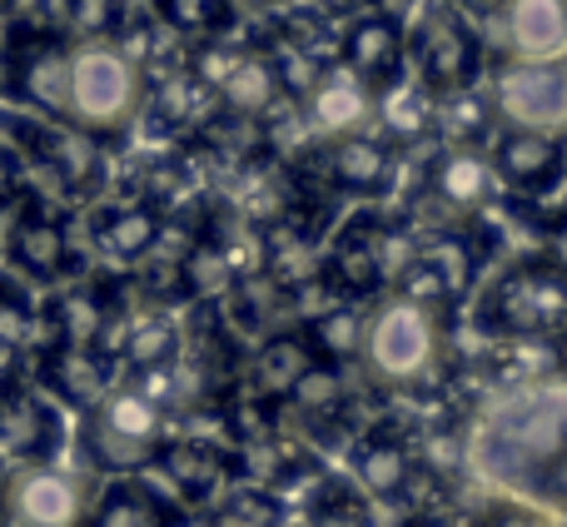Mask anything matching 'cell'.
<instances>
[{
	"mask_svg": "<svg viewBox=\"0 0 567 527\" xmlns=\"http://www.w3.org/2000/svg\"><path fill=\"white\" fill-rule=\"evenodd\" d=\"M150 468L169 483V493H175L185 508H209L229 483L245 478V458H239L235 448L195 438V433H169Z\"/></svg>",
	"mask_w": 567,
	"mask_h": 527,
	"instance_id": "e0dca14e",
	"label": "cell"
},
{
	"mask_svg": "<svg viewBox=\"0 0 567 527\" xmlns=\"http://www.w3.org/2000/svg\"><path fill=\"white\" fill-rule=\"evenodd\" d=\"M90 503L95 488L60 463H35L0 478V523L10 527H85Z\"/></svg>",
	"mask_w": 567,
	"mask_h": 527,
	"instance_id": "30bf717a",
	"label": "cell"
},
{
	"mask_svg": "<svg viewBox=\"0 0 567 527\" xmlns=\"http://www.w3.org/2000/svg\"><path fill=\"white\" fill-rule=\"evenodd\" d=\"M449 363V313L423 309L413 299L389 293L363 313V349L359 369L373 389L383 393H413L433 383Z\"/></svg>",
	"mask_w": 567,
	"mask_h": 527,
	"instance_id": "6da1fadb",
	"label": "cell"
},
{
	"mask_svg": "<svg viewBox=\"0 0 567 527\" xmlns=\"http://www.w3.org/2000/svg\"><path fill=\"white\" fill-rule=\"evenodd\" d=\"M429 115H433V95L409 75V70H403L393 85H383L379 105H373V125H383L379 140H389L393 149L409 145V140H419L423 130H429Z\"/></svg>",
	"mask_w": 567,
	"mask_h": 527,
	"instance_id": "1f68e13d",
	"label": "cell"
},
{
	"mask_svg": "<svg viewBox=\"0 0 567 527\" xmlns=\"http://www.w3.org/2000/svg\"><path fill=\"white\" fill-rule=\"evenodd\" d=\"M299 105L319 140H343V135H373V105H379V95L353 70L329 60L313 75V85L299 95Z\"/></svg>",
	"mask_w": 567,
	"mask_h": 527,
	"instance_id": "44dd1931",
	"label": "cell"
},
{
	"mask_svg": "<svg viewBox=\"0 0 567 527\" xmlns=\"http://www.w3.org/2000/svg\"><path fill=\"white\" fill-rule=\"evenodd\" d=\"M229 309H235V323H245V329L279 333V323H289V313H293V289H284V283L269 279L265 269L245 273V279H235Z\"/></svg>",
	"mask_w": 567,
	"mask_h": 527,
	"instance_id": "836d02e7",
	"label": "cell"
},
{
	"mask_svg": "<svg viewBox=\"0 0 567 527\" xmlns=\"http://www.w3.org/2000/svg\"><path fill=\"white\" fill-rule=\"evenodd\" d=\"M429 130L443 140V149H478L483 140H493L498 120H493V105L478 85L458 90V95H439L433 100Z\"/></svg>",
	"mask_w": 567,
	"mask_h": 527,
	"instance_id": "4dcf8cb0",
	"label": "cell"
},
{
	"mask_svg": "<svg viewBox=\"0 0 567 527\" xmlns=\"http://www.w3.org/2000/svg\"><path fill=\"white\" fill-rule=\"evenodd\" d=\"M478 329L513 343L558 339V333H567V279L538 255L518 259L483 289Z\"/></svg>",
	"mask_w": 567,
	"mask_h": 527,
	"instance_id": "5b68a950",
	"label": "cell"
},
{
	"mask_svg": "<svg viewBox=\"0 0 567 527\" xmlns=\"http://www.w3.org/2000/svg\"><path fill=\"white\" fill-rule=\"evenodd\" d=\"M303 339H309L319 363L349 369V363H359V349H363V309L359 303H343V299L329 303V309H319L303 323Z\"/></svg>",
	"mask_w": 567,
	"mask_h": 527,
	"instance_id": "d6a6232c",
	"label": "cell"
},
{
	"mask_svg": "<svg viewBox=\"0 0 567 527\" xmlns=\"http://www.w3.org/2000/svg\"><path fill=\"white\" fill-rule=\"evenodd\" d=\"M538 239H543V249H538V259L543 264H553V269L567 279V215L558 219H538Z\"/></svg>",
	"mask_w": 567,
	"mask_h": 527,
	"instance_id": "ab89813d",
	"label": "cell"
},
{
	"mask_svg": "<svg viewBox=\"0 0 567 527\" xmlns=\"http://www.w3.org/2000/svg\"><path fill=\"white\" fill-rule=\"evenodd\" d=\"M309 363H319V359H313L303 329L269 333V339L255 349V359L245 363V373H239V379H245V399L255 403V409H279V403L293 393V383L303 379Z\"/></svg>",
	"mask_w": 567,
	"mask_h": 527,
	"instance_id": "d4e9b609",
	"label": "cell"
},
{
	"mask_svg": "<svg viewBox=\"0 0 567 527\" xmlns=\"http://www.w3.org/2000/svg\"><path fill=\"white\" fill-rule=\"evenodd\" d=\"M488 165L518 199H543L567 179V140L538 130H498Z\"/></svg>",
	"mask_w": 567,
	"mask_h": 527,
	"instance_id": "d6986e66",
	"label": "cell"
},
{
	"mask_svg": "<svg viewBox=\"0 0 567 527\" xmlns=\"http://www.w3.org/2000/svg\"><path fill=\"white\" fill-rule=\"evenodd\" d=\"M179 508L140 478H110L90 503L85 527H175Z\"/></svg>",
	"mask_w": 567,
	"mask_h": 527,
	"instance_id": "83f0119b",
	"label": "cell"
},
{
	"mask_svg": "<svg viewBox=\"0 0 567 527\" xmlns=\"http://www.w3.org/2000/svg\"><path fill=\"white\" fill-rule=\"evenodd\" d=\"M215 110L229 120H245V125H259V130H265L279 110H289V90H284V80H279L275 55L249 45L245 55L235 60V70L219 80Z\"/></svg>",
	"mask_w": 567,
	"mask_h": 527,
	"instance_id": "603a6c76",
	"label": "cell"
},
{
	"mask_svg": "<svg viewBox=\"0 0 567 527\" xmlns=\"http://www.w3.org/2000/svg\"><path fill=\"white\" fill-rule=\"evenodd\" d=\"M0 95H6V50H0Z\"/></svg>",
	"mask_w": 567,
	"mask_h": 527,
	"instance_id": "ee69618b",
	"label": "cell"
},
{
	"mask_svg": "<svg viewBox=\"0 0 567 527\" xmlns=\"http://www.w3.org/2000/svg\"><path fill=\"white\" fill-rule=\"evenodd\" d=\"M0 249H6L10 269L30 283H65L70 273H80V259L70 249V229L55 209L40 195H20L6 215V235H0Z\"/></svg>",
	"mask_w": 567,
	"mask_h": 527,
	"instance_id": "4fadbf2b",
	"label": "cell"
},
{
	"mask_svg": "<svg viewBox=\"0 0 567 527\" xmlns=\"http://www.w3.org/2000/svg\"><path fill=\"white\" fill-rule=\"evenodd\" d=\"M209 527H284V503L269 488H235L215 503Z\"/></svg>",
	"mask_w": 567,
	"mask_h": 527,
	"instance_id": "d590c367",
	"label": "cell"
},
{
	"mask_svg": "<svg viewBox=\"0 0 567 527\" xmlns=\"http://www.w3.org/2000/svg\"><path fill=\"white\" fill-rule=\"evenodd\" d=\"M0 140H6V149L20 165H35L70 199H90L105 185L100 145L70 125H50V120L25 115V110H0Z\"/></svg>",
	"mask_w": 567,
	"mask_h": 527,
	"instance_id": "52a82bcc",
	"label": "cell"
},
{
	"mask_svg": "<svg viewBox=\"0 0 567 527\" xmlns=\"http://www.w3.org/2000/svg\"><path fill=\"white\" fill-rule=\"evenodd\" d=\"M159 229H165V209L159 205H150V199H120V205H105L90 215V245L110 264H145Z\"/></svg>",
	"mask_w": 567,
	"mask_h": 527,
	"instance_id": "4316f807",
	"label": "cell"
},
{
	"mask_svg": "<svg viewBox=\"0 0 567 527\" xmlns=\"http://www.w3.org/2000/svg\"><path fill=\"white\" fill-rule=\"evenodd\" d=\"M503 55L508 60H558L567 50V6L563 0H498Z\"/></svg>",
	"mask_w": 567,
	"mask_h": 527,
	"instance_id": "484cf974",
	"label": "cell"
},
{
	"mask_svg": "<svg viewBox=\"0 0 567 527\" xmlns=\"http://www.w3.org/2000/svg\"><path fill=\"white\" fill-rule=\"evenodd\" d=\"M478 269H483V255L473 249L468 229H443L439 239H429L423 249H413V255L403 259L393 293L423 303V309L453 313V303L478 283Z\"/></svg>",
	"mask_w": 567,
	"mask_h": 527,
	"instance_id": "2e32d148",
	"label": "cell"
},
{
	"mask_svg": "<svg viewBox=\"0 0 567 527\" xmlns=\"http://www.w3.org/2000/svg\"><path fill=\"white\" fill-rule=\"evenodd\" d=\"M313 527H373L363 493L343 488V483H323L313 493Z\"/></svg>",
	"mask_w": 567,
	"mask_h": 527,
	"instance_id": "f35d334b",
	"label": "cell"
},
{
	"mask_svg": "<svg viewBox=\"0 0 567 527\" xmlns=\"http://www.w3.org/2000/svg\"><path fill=\"white\" fill-rule=\"evenodd\" d=\"M498 175L483 149H439L413 189V215L439 229H468L488 215Z\"/></svg>",
	"mask_w": 567,
	"mask_h": 527,
	"instance_id": "9c48e42d",
	"label": "cell"
},
{
	"mask_svg": "<svg viewBox=\"0 0 567 527\" xmlns=\"http://www.w3.org/2000/svg\"><path fill=\"white\" fill-rule=\"evenodd\" d=\"M488 105L503 130L563 135L567 130V65L563 60H508L488 90Z\"/></svg>",
	"mask_w": 567,
	"mask_h": 527,
	"instance_id": "8fae6325",
	"label": "cell"
},
{
	"mask_svg": "<svg viewBox=\"0 0 567 527\" xmlns=\"http://www.w3.org/2000/svg\"><path fill=\"white\" fill-rule=\"evenodd\" d=\"M409 50H413V80H419L433 100L458 95V90H473L478 85V75H483L478 30H473L468 16H463L458 6H449V0L423 6Z\"/></svg>",
	"mask_w": 567,
	"mask_h": 527,
	"instance_id": "ba28073f",
	"label": "cell"
},
{
	"mask_svg": "<svg viewBox=\"0 0 567 527\" xmlns=\"http://www.w3.org/2000/svg\"><path fill=\"white\" fill-rule=\"evenodd\" d=\"M389 245H393V229L379 215H353L349 225H339V235L319 255L313 279L329 293H339L343 303L373 299L389 283Z\"/></svg>",
	"mask_w": 567,
	"mask_h": 527,
	"instance_id": "9a60e30c",
	"label": "cell"
},
{
	"mask_svg": "<svg viewBox=\"0 0 567 527\" xmlns=\"http://www.w3.org/2000/svg\"><path fill=\"white\" fill-rule=\"evenodd\" d=\"M145 70L120 40H70V130L95 145L125 140L145 115Z\"/></svg>",
	"mask_w": 567,
	"mask_h": 527,
	"instance_id": "7a4b0ae2",
	"label": "cell"
},
{
	"mask_svg": "<svg viewBox=\"0 0 567 527\" xmlns=\"http://www.w3.org/2000/svg\"><path fill=\"white\" fill-rule=\"evenodd\" d=\"M468 527H518V518H513V513H483V518H473Z\"/></svg>",
	"mask_w": 567,
	"mask_h": 527,
	"instance_id": "b9f144b4",
	"label": "cell"
},
{
	"mask_svg": "<svg viewBox=\"0 0 567 527\" xmlns=\"http://www.w3.org/2000/svg\"><path fill=\"white\" fill-rule=\"evenodd\" d=\"M155 16L179 35H209V30L229 25L235 0H155Z\"/></svg>",
	"mask_w": 567,
	"mask_h": 527,
	"instance_id": "8d00e7d4",
	"label": "cell"
},
{
	"mask_svg": "<svg viewBox=\"0 0 567 527\" xmlns=\"http://www.w3.org/2000/svg\"><path fill=\"white\" fill-rule=\"evenodd\" d=\"M399 527H458V523H453L449 513H409Z\"/></svg>",
	"mask_w": 567,
	"mask_h": 527,
	"instance_id": "60d3db41",
	"label": "cell"
},
{
	"mask_svg": "<svg viewBox=\"0 0 567 527\" xmlns=\"http://www.w3.org/2000/svg\"><path fill=\"white\" fill-rule=\"evenodd\" d=\"M179 343H185V323L175 319L169 303H155L150 313H130L125 319V339H120L115 363H125L130 379H140V373H159L179 353Z\"/></svg>",
	"mask_w": 567,
	"mask_h": 527,
	"instance_id": "f1b7e54d",
	"label": "cell"
},
{
	"mask_svg": "<svg viewBox=\"0 0 567 527\" xmlns=\"http://www.w3.org/2000/svg\"><path fill=\"white\" fill-rule=\"evenodd\" d=\"M449 6H468V10H493L498 0H449Z\"/></svg>",
	"mask_w": 567,
	"mask_h": 527,
	"instance_id": "7bdbcfd3",
	"label": "cell"
},
{
	"mask_svg": "<svg viewBox=\"0 0 567 527\" xmlns=\"http://www.w3.org/2000/svg\"><path fill=\"white\" fill-rule=\"evenodd\" d=\"M563 6H567V0H563Z\"/></svg>",
	"mask_w": 567,
	"mask_h": 527,
	"instance_id": "7dc6e473",
	"label": "cell"
},
{
	"mask_svg": "<svg viewBox=\"0 0 567 527\" xmlns=\"http://www.w3.org/2000/svg\"><path fill=\"white\" fill-rule=\"evenodd\" d=\"M169 438V413L135 379H115L90 413H80V453L105 478H135Z\"/></svg>",
	"mask_w": 567,
	"mask_h": 527,
	"instance_id": "277c9868",
	"label": "cell"
},
{
	"mask_svg": "<svg viewBox=\"0 0 567 527\" xmlns=\"http://www.w3.org/2000/svg\"><path fill=\"white\" fill-rule=\"evenodd\" d=\"M40 393L55 409L90 413L115 383V363L95 349H70V343H40L35 349V373H30Z\"/></svg>",
	"mask_w": 567,
	"mask_h": 527,
	"instance_id": "ffe728a7",
	"label": "cell"
},
{
	"mask_svg": "<svg viewBox=\"0 0 567 527\" xmlns=\"http://www.w3.org/2000/svg\"><path fill=\"white\" fill-rule=\"evenodd\" d=\"M299 179H313L329 195H383L399 175V149L379 135H343L319 140L313 149L289 159Z\"/></svg>",
	"mask_w": 567,
	"mask_h": 527,
	"instance_id": "5bb4252c",
	"label": "cell"
},
{
	"mask_svg": "<svg viewBox=\"0 0 567 527\" xmlns=\"http://www.w3.org/2000/svg\"><path fill=\"white\" fill-rule=\"evenodd\" d=\"M6 215H10V205H6V199H0V235H6Z\"/></svg>",
	"mask_w": 567,
	"mask_h": 527,
	"instance_id": "f6af8a7d",
	"label": "cell"
},
{
	"mask_svg": "<svg viewBox=\"0 0 567 527\" xmlns=\"http://www.w3.org/2000/svg\"><path fill=\"white\" fill-rule=\"evenodd\" d=\"M0 50H6V95L25 115L65 125V115H70V35L65 30L16 20L0 35Z\"/></svg>",
	"mask_w": 567,
	"mask_h": 527,
	"instance_id": "8992f818",
	"label": "cell"
},
{
	"mask_svg": "<svg viewBox=\"0 0 567 527\" xmlns=\"http://www.w3.org/2000/svg\"><path fill=\"white\" fill-rule=\"evenodd\" d=\"M55 10L75 40H115L120 0H55Z\"/></svg>",
	"mask_w": 567,
	"mask_h": 527,
	"instance_id": "74e56055",
	"label": "cell"
},
{
	"mask_svg": "<svg viewBox=\"0 0 567 527\" xmlns=\"http://www.w3.org/2000/svg\"><path fill=\"white\" fill-rule=\"evenodd\" d=\"M567 453V409L558 399H533L508 409L478 443V473L513 493L548 503V483Z\"/></svg>",
	"mask_w": 567,
	"mask_h": 527,
	"instance_id": "3957f363",
	"label": "cell"
},
{
	"mask_svg": "<svg viewBox=\"0 0 567 527\" xmlns=\"http://www.w3.org/2000/svg\"><path fill=\"white\" fill-rule=\"evenodd\" d=\"M353 393H349V373L333 369V363H309L303 369V379L293 383V393L279 403V409H289L299 423H309V428H329V423H339L343 413H349Z\"/></svg>",
	"mask_w": 567,
	"mask_h": 527,
	"instance_id": "f546056e",
	"label": "cell"
},
{
	"mask_svg": "<svg viewBox=\"0 0 567 527\" xmlns=\"http://www.w3.org/2000/svg\"><path fill=\"white\" fill-rule=\"evenodd\" d=\"M563 65H567V50H563Z\"/></svg>",
	"mask_w": 567,
	"mask_h": 527,
	"instance_id": "bcb514c9",
	"label": "cell"
},
{
	"mask_svg": "<svg viewBox=\"0 0 567 527\" xmlns=\"http://www.w3.org/2000/svg\"><path fill=\"white\" fill-rule=\"evenodd\" d=\"M353 473H359L363 498L379 503H403L419 478V453L413 438H403L399 428H369L353 448Z\"/></svg>",
	"mask_w": 567,
	"mask_h": 527,
	"instance_id": "cb8c5ba5",
	"label": "cell"
},
{
	"mask_svg": "<svg viewBox=\"0 0 567 527\" xmlns=\"http://www.w3.org/2000/svg\"><path fill=\"white\" fill-rule=\"evenodd\" d=\"M403 60H409V35L393 10H363L359 20H349L339 40V65L353 70L373 95L403 75Z\"/></svg>",
	"mask_w": 567,
	"mask_h": 527,
	"instance_id": "7402d4cb",
	"label": "cell"
},
{
	"mask_svg": "<svg viewBox=\"0 0 567 527\" xmlns=\"http://www.w3.org/2000/svg\"><path fill=\"white\" fill-rule=\"evenodd\" d=\"M125 313V293L115 279H80L55 289L40 303V343H70V349H95L105 339V329Z\"/></svg>",
	"mask_w": 567,
	"mask_h": 527,
	"instance_id": "ac0fdd59",
	"label": "cell"
},
{
	"mask_svg": "<svg viewBox=\"0 0 567 527\" xmlns=\"http://www.w3.org/2000/svg\"><path fill=\"white\" fill-rule=\"evenodd\" d=\"M60 448H65L60 409L30 383V373L0 369V463L35 468V463H55Z\"/></svg>",
	"mask_w": 567,
	"mask_h": 527,
	"instance_id": "7c38bea8",
	"label": "cell"
},
{
	"mask_svg": "<svg viewBox=\"0 0 567 527\" xmlns=\"http://www.w3.org/2000/svg\"><path fill=\"white\" fill-rule=\"evenodd\" d=\"M40 339V303L20 279H0V359L35 349Z\"/></svg>",
	"mask_w": 567,
	"mask_h": 527,
	"instance_id": "e575fe53",
	"label": "cell"
}]
</instances>
